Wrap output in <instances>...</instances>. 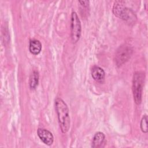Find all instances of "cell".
Segmentation results:
<instances>
[{
    "label": "cell",
    "mask_w": 148,
    "mask_h": 148,
    "mask_svg": "<svg viewBox=\"0 0 148 148\" xmlns=\"http://www.w3.org/2000/svg\"><path fill=\"white\" fill-rule=\"evenodd\" d=\"M55 108L61 130L63 134H65L70 127V117L68 106L61 98H57L55 100Z\"/></svg>",
    "instance_id": "obj_1"
},
{
    "label": "cell",
    "mask_w": 148,
    "mask_h": 148,
    "mask_svg": "<svg viewBox=\"0 0 148 148\" xmlns=\"http://www.w3.org/2000/svg\"><path fill=\"white\" fill-rule=\"evenodd\" d=\"M125 2L117 1L113 7V13L117 17L125 21L127 23L134 24L136 20L134 12L125 5Z\"/></svg>",
    "instance_id": "obj_2"
},
{
    "label": "cell",
    "mask_w": 148,
    "mask_h": 148,
    "mask_svg": "<svg viewBox=\"0 0 148 148\" xmlns=\"http://www.w3.org/2000/svg\"><path fill=\"white\" fill-rule=\"evenodd\" d=\"M145 75L142 72L134 73L132 79V93L136 105H140L142 102L143 86Z\"/></svg>",
    "instance_id": "obj_3"
},
{
    "label": "cell",
    "mask_w": 148,
    "mask_h": 148,
    "mask_svg": "<svg viewBox=\"0 0 148 148\" xmlns=\"http://www.w3.org/2000/svg\"><path fill=\"white\" fill-rule=\"evenodd\" d=\"M132 53L133 49L129 45L124 44L120 46L115 54L114 60L116 65L120 66L127 62L130 58Z\"/></svg>",
    "instance_id": "obj_4"
},
{
    "label": "cell",
    "mask_w": 148,
    "mask_h": 148,
    "mask_svg": "<svg viewBox=\"0 0 148 148\" xmlns=\"http://www.w3.org/2000/svg\"><path fill=\"white\" fill-rule=\"evenodd\" d=\"M82 27L80 19L75 12H72L71 18V36L73 43H76L80 39Z\"/></svg>",
    "instance_id": "obj_5"
},
{
    "label": "cell",
    "mask_w": 148,
    "mask_h": 148,
    "mask_svg": "<svg viewBox=\"0 0 148 148\" xmlns=\"http://www.w3.org/2000/svg\"><path fill=\"white\" fill-rule=\"evenodd\" d=\"M37 134L40 140L46 145L50 146L54 141V137L52 133L44 128H38Z\"/></svg>",
    "instance_id": "obj_6"
},
{
    "label": "cell",
    "mask_w": 148,
    "mask_h": 148,
    "mask_svg": "<svg viewBox=\"0 0 148 148\" xmlns=\"http://www.w3.org/2000/svg\"><path fill=\"white\" fill-rule=\"evenodd\" d=\"M91 76L95 81L102 82L105 77V72L101 67L94 66L91 69Z\"/></svg>",
    "instance_id": "obj_7"
},
{
    "label": "cell",
    "mask_w": 148,
    "mask_h": 148,
    "mask_svg": "<svg viewBox=\"0 0 148 148\" xmlns=\"http://www.w3.org/2000/svg\"><path fill=\"white\" fill-rule=\"evenodd\" d=\"M105 136L103 132H97L95 134L92 141L91 146L93 148H98L102 146L105 140Z\"/></svg>",
    "instance_id": "obj_8"
},
{
    "label": "cell",
    "mask_w": 148,
    "mask_h": 148,
    "mask_svg": "<svg viewBox=\"0 0 148 148\" xmlns=\"http://www.w3.org/2000/svg\"><path fill=\"white\" fill-rule=\"evenodd\" d=\"M29 50L31 53L37 55L40 53L42 50V44L40 42L36 39H32L29 42Z\"/></svg>",
    "instance_id": "obj_9"
},
{
    "label": "cell",
    "mask_w": 148,
    "mask_h": 148,
    "mask_svg": "<svg viewBox=\"0 0 148 148\" xmlns=\"http://www.w3.org/2000/svg\"><path fill=\"white\" fill-rule=\"evenodd\" d=\"M39 82V73L36 71H34L31 74L29 80V87L31 89H35Z\"/></svg>",
    "instance_id": "obj_10"
},
{
    "label": "cell",
    "mask_w": 148,
    "mask_h": 148,
    "mask_svg": "<svg viewBox=\"0 0 148 148\" xmlns=\"http://www.w3.org/2000/svg\"><path fill=\"white\" fill-rule=\"evenodd\" d=\"M147 121V116L146 114H145L142 117L140 121V129L144 133H147L148 131Z\"/></svg>",
    "instance_id": "obj_11"
},
{
    "label": "cell",
    "mask_w": 148,
    "mask_h": 148,
    "mask_svg": "<svg viewBox=\"0 0 148 148\" xmlns=\"http://www.w3.org/2000/svg\"><path fill=\"white\" fill-rule=\"evenodd\" d=\"M79 2L82 5L83 7L87 8L89 6V3L90 2L88 1H79Z\"/></svg>",
    "instance_id": "obj_12"
}]
</instances>
